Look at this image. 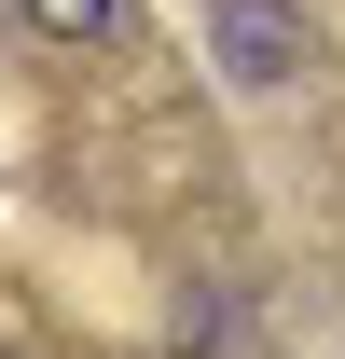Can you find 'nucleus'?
I'll return each instance as SVG.
<instances>
[{"instance_id":"1","label":"nucleus","mask_w":345,"mask_h":359,"mask_svg":"<svg viewBox=\"0 0 345 359\" xmlns=\"http://www.w3.org/2000/svg\"><path fill=\"white\" fill-rule=\"evenodd\" d=\"M208 69L221 97H290L318 69V14L304 0H208Z\"/></svg>"},{"instance_id":"2","label":"nucleus","mask_w":345,"mask_h":359,"mask_svg":"<svg viewBox=\"0 0 345 359\" xmlns=\"http://www.w3.org/2000/svg\"><path fill=\"white\" fill-rule=\"evenodd\" d=\"M166 332H180V359H262V332H249V304L221 290V276H194L166 304Z\"/></svg>"},{"instance_id":"3","label":"nucleus","mask_w":345,"mask_h":359,"mask_svg":"<svg viewBox=\"0 0 345 359\" xmlns=\"http://www.w3.org/2000/svg\"><path fill=\"white\" fill-rule=\"evenodd\" d=\"M14 14H28L42 42H125V28H138L125 0H14Z\"/></svg>"}]
</instances>
